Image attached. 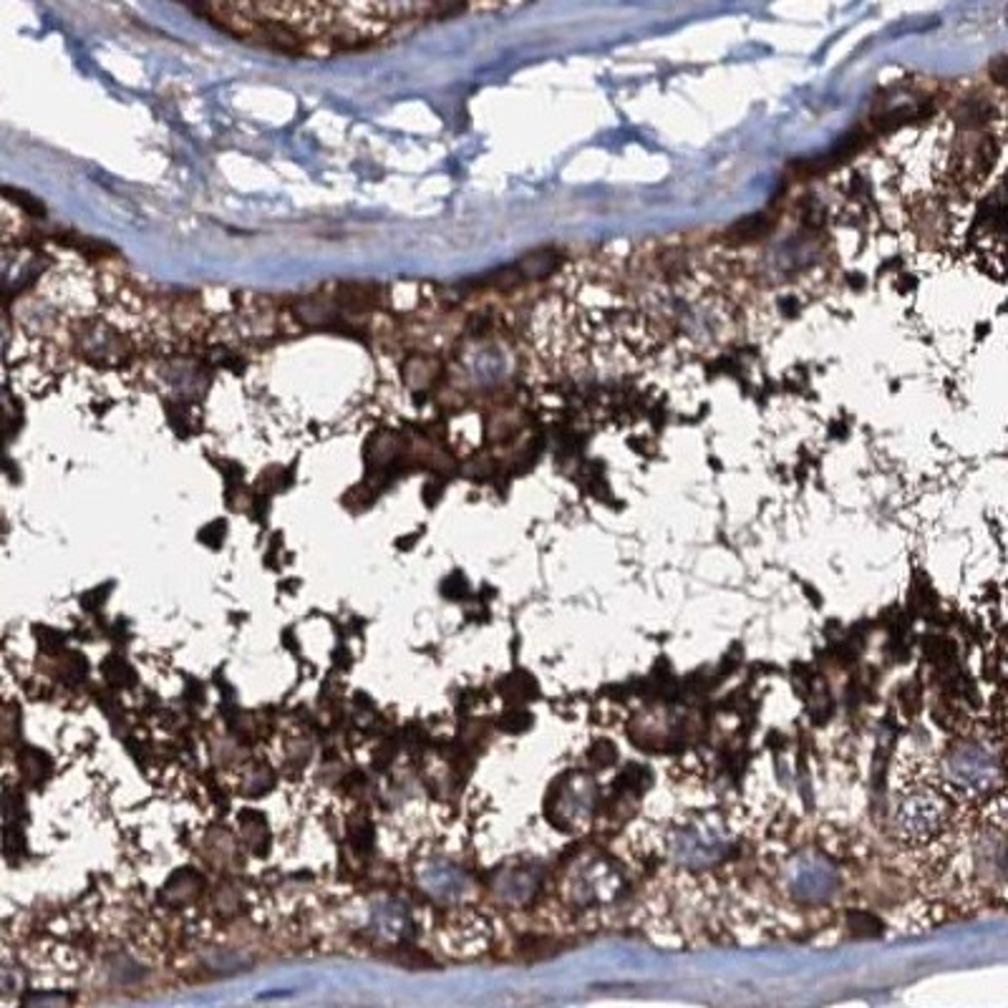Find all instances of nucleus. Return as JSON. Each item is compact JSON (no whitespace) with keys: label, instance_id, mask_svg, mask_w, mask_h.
Here are the masks:
<instances>
[{"label":"nucleus","instance_id":"a211bd4d","mask_svg":"<svg viewBox=\"0 0 1008 1008\" xmlns=\"http://www.w3.org/2000/svg\"><path fill=\"white\" fill-rule=\"evenodd\" d=\"M15 988H18V976L13 973V968L0 966V995H11Z\"/></svg>","mask_w":1008,"mask_h":1008},{"label":"nucleus","instance_id":"9d476101","mask_svg":"<svg viewBox=\"0 0 1008 1008\" xmlns=\"http://www.w3.org/2000/svg\"><path fill=\"white\" fill-rule=\"evenodd\" d=\"M442 595L447 600H464L472 595V590H469V583H467L464 575L451 573L449 577L442 580Z\"/></svg>","mask_w":1008,"mask_h":1008},{"label":"nucleus","instance_id":"6e6552de","mask_svg":"<svg viewBox=\"0 0 1008 1008\" xmlns=\"http://www.w3.org/2000/svg\"><path fill=\"white\" fill-rule=\"evenodd\" d=\"M847 923L860 938H878L882 935V923L870 913H847Z\"/></svg>","mask_w":1008,"mask_h":1008},{"label":"nucleus","instance_id":"0eeeda50","mask_svg":"<svg viewBox=\"0 0 1008 1008\" xmlns=\"http://www.w3.org/2000/svg\"><path fill=\"white\" fill-rule=\"evenodd\" d=\"M532 724H535V716L530 714V711H524V709H510V711H504V714L499 716L497 721V727L502 731H507V734H522Z\"/></svg>","mask_w":1008,"mask_h":1008},{"label":"nucleus","instance_id":"f03ea898","mask_svg":"<svg viewBox=\"0 0 1008 1008\" xmlns=\"http://www.w3.org/2000/svg\"><path fill=\"white\" fill-rule=\"evenodd\" d=\"M497 691L512 703L535 701L537 696H540L537 681L527 671H512L510 676H504L499 681Z\"/></svg>","mask_w":1008,"mask_h":1008},{"label":"nucleus","instance_id":"20e7f679","mask_svg":"<svg viewBox=\"0 0 1008 1008\" xmlns=\"http://www.w3.org/2000/svg\"><path fill=\"white\" fill-rule=\"evenodd\" d=\"M102 673L109 686L114 689H131L137 683V671L121 658V656H109L102 665Z\"/></svg>","mask_w":1008,"mask_h":1008},{"label":"nucleus","instance_id":"f8f14e48","mask_svg":"<svg viewBox=\"0 0 1008 1008\" xmlns=\"http://www.w3.org/2000/svg\"><path fill=\"white\" fill-rule=\"evenodd\" d=\"M33 633H36V638H39L40 651H46V653H58V651H61V648H64L66 636H64V633H61V630H53V628L36 626V628H33Z\"/></svg>","mask_w":1008,"mask_h":1008},{"label":"nucleus","instance_id":"6ab92c4d","mask_svg":"<svg viewBox=\"0 0 1008 1008\" xmlns=\"http://www.w3.org/2000/svg\"><path fill=\"white\" fill-rule=\"evenodd\" d=\"M804 593H807L809 598L815 600V605H819V593H817V590H815V587H812V585H804Z\"/></svg>","mask_w":1008,"mask_h":1008},{"label":"nucleus","instance_id":"4468645a","mask_svg":"<svg viewBox=\"0 0 1008 1008\" xmlns=\"http://www.w3.org/2000/svg\"><path fill=\"white\" fill-rule=\"evenodd\" d=\"M590 762L595 766H611L618 762V749L613 746V741H598L593 749H590Z\"/></svg>","mask_w":1008,"mask_h":1008},{"label":"nucleus","instance_id":"423d86ee","mask_svg":"<svg viewBox=\"0 0 1008 1008\" xmlns=\"http://www.w3.org/2000/svg\"><path fill=\"white\" fill-rule=\"evenodd\" d=\"M3 855L13 860V862L21 855H26V834H23L18 822H8L3 827Z\"/></svg>","mask_w":1008,"mask_h":1008},{"label":"nucleus","instance_id":"f257e3e1","mask_svg":"<svg viewBox=\"0 0 1008 1008\" xmlns=\"http://www.w3.org/2000/svg\"><path fill=\"white\" fill-rule=\"evenodd\" d=\"M18 766H21V774H23V779H26L31 787H40L53 774L51 756L46 752H40V749H33V746L21 749Z\"/></svg>","mask_w":1008,"mask_h":1008},{"label":"nucleus","instance_id":"ddd939ff","mask_svg":"<svg viewBox=\"0 0 1008 1008\" xmlns=\"http://www.w3.org/2000/svg\"><path fill=\"white\" fill-rule=\"evenodd\" d=\"M351 843H353V850H356L358 855H369L370 850H373V843H376V834H373V827H370L369 822L358 825L356 830L351 832Z\"/></svg>","mask_w":1008,"mask_h":1008},{"label":"nucleus","instance_id":"7ed1b4c3","mask_svg":"<svg viewBox=\"0 0 1008 1008\" xmlns=\"http://www.w3.org/2000/svg\"><path fill=\"white\" fill-rule=\"evenodd\" d=\"M920 643H923L925 658H928L935 668L956 664L958 661V646L950 638H945V636H925Z\"/></svg>","mask_w":1008,"mask_h":1008},{"label":"nucleus","instance_id":"2eb2a0df","mask_svg":"<svg viewBox=\"0 0 1008 1008\" xmlns=\"http://www.w3.org/2000/svg\"><path fill=\"white\" fill-rule=\"evenodd\" d=\"M225 535H227V524H225V520H218V522H210L200 532V540L205 542L207 548H215L218 549L219 545H222V540H225Z\"/></svg>","mask_w":1008,"mask_h":1008},{"label":"nucleus","instance_id":"1a4fd4ad","mask_svg":"<svg viewBox=\"0 0 1008 1008\" xmlns=\"http://www.w3.org/2000/svg\"><path fill=\"white\" fill-rule=\"evenodd\" d=\"M3 817L8 822H21L26 817V797L21 794V789H8L3 791Z\"/></svg>","mask_w":1008,"mask_h":1008},{"label":"nucleus","instance_id":"39448f33","mask_svg":"<svg viewBox=\"0 0 1008 1008\" xmlns=\"http://www.w3.org/2000/svg\"><path fill=\"white\" fill-rule=\"evenodd\" d=\"M648 781H651V774L646 769H640L638 764H628L626 772H620V777L613 781V791L615 794H623V791L643 794V791L648 789Z\"/></svg>","mask_w":1008,"mask_h":1008},{"label":"nucleus","instance_id":"9b49d317","mask_svg":"<svg viewBox=\"0 0 1008 1008\" xmlns=\"http://www.w3.org/2000/svg\"><path fill=\"white\" fill-rule=\"evenodd\" d=\"M18 724H21V714H18L15 703L0 706V736L3 739H15L18 736Z\"/></svg>","mask_w":1008,"mask_h":1008},{"label":"nucleus","instance_id":"f3484780","mask_svg":"<svg viewBox=\"0 0 1008 1008\" xmlns=\"http://www.w3.org/2000/svg\"><path fill=\"white\" fill-rule=\"evenodd\" d=\"M739 664H741V646H739V643H734V648H731V651L724 656V661H721V668L716 671V678H718V681H724V678L731 676V673H734V671L739 668Z\"/></svg>","mask_w":1008,"mask_h":1008},{"label":"nucleus","instance_id":"dca6fc26","mask_svg":"<svg viewBox=\"0 0 1008 1008\" xmlns=\"http://www.w3.org/2000/svg\"><path fill=\"white\" fill-rule=\"evenodd\" d=\"M112 585L114 583H103L102 587H96V590H89L84 598H81V605H84V611H102V605L106 602V598H109V593H112Z\"/></svg>","mask_w":1008,"mask_h":1008}]
</instances>
